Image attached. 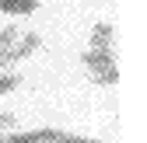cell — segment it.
Returning a JSON list of instances; mask_svg holds the SVG:
<instances>
[{"instance_id": "3", "label": "cell", "mask_w": 147, "mask_h": 143, "mask_svg": "<svg viewBox=\"0 0 147 143\" xmlns=\"http://www.w3.org/2000/svg\"><path fill=\"white\" fill-rule=\"evenodd\" d=\"M60 129H28V133H4L0 143H56Z\"/></svg>"}, {"instance_id": "6", "label": "cell", "mask_w": 147, "mask_h": 143, "mask_svg": "<svg viewBox=\"0 0 147 143\" xmlns=\"http://www.w3.org/2000/svg\"><path fill=\"white\" fill-rule=\"evenodd\" d=\"M18 35H21V31H18L14 25H11V28H0V52H4V49H11V45L18 42Z\"/></svg>"}, {"instance_id": "1", "label": "cell", "mask_w": 147, "mask_h": 143, "mask_svg": "<svg viewBox=\"0 0 147 143\" xmlns=\"http://www.w3.org/2000/svg\"><path fill=\"white\" fill-rule=\"evenodd\" d=\"M84 70L91 74V80L102 84V87H112L119 80V66H116V56H112V49H88L84 56H81Z\"/></svg>"}, {"instance_id": "8", "label": "cell", "mask_w": 147, "mask_h": 143, "mask_svg": "<svg viewBox=\"0 0 147 143\" xmlns=\"http://www.w3.org/2000/svg\"><path fill=\"white\" fill-rule=\"evenodd\" d=\"M56 143H102V140H91V136H77V133H63V129H60Z\"/></svg>"}, {"instance_id": "7", "label": "cell", "mask_w": 147, "mask_h": 143, "mask_svg": "<svg viewBox=\"0 0 147 143\" xmlns=\"http://www.w3.org/2000/svg\"><path fill=\"white\" fill-rule=\"evenodd\" d=\"M18 84H21V77H18V74H0V94H11Z\"/></svg>"}, {"instance_id": "5", "label": "cell", "mask_w": 147, "mask_h": 143, "mask_svg": "<svg viewBox=\"0 0 147 143\" xmlns=\"http://www.w3.org/2000/svg\"><path fill=\"white\" fill-rule=\"evenodd\" d=\"M42 0H0V14H11V17H21V14H32Z\"/></svg>"}, {"instance_id": "9", "label": "cell", "mask_w": 147, "mask_h": 143, "mask_svg": "<svg viewBox=\"0 0 147 143\" xmlns=\"http://www.w3.org/2000/svg\"><path fill=\"white\" fill-rule=\"evenodd\" d=\"M11 126H14V115H11V112H0V133L11 129Z\"/></svg>"}, {"instance_id": "2", "label": "cell", "mask_w": 147, "mask_h": 143, "mask_svg": "<svg viewBox=\"0 0 147 143\" xmlns=\"http://www.w3.org/2000/svg\"><path fill=\"white\" fill-rule=\"evenodd\" d=\"M42 45V39H39V31H28V35H18V42L11 45V49H4L0 52V74H7V70L14 66V63H21V59H28L35 49Z\"/></svg>"}, {"instance_id": "4", "label": "cell", "mask_w": 147, "mask_h": 143, "mask_svg": "<svg viewBox=\"0 0 147 143\" xmlns=\"http://www.w3.org/2000/svg\"><path fill=\"white\" fill-rule=\"evenodd\" d=\"M112 39H116V31L109 21H98L91 28V49H112Z\"/></svg>"}]
</instances>
